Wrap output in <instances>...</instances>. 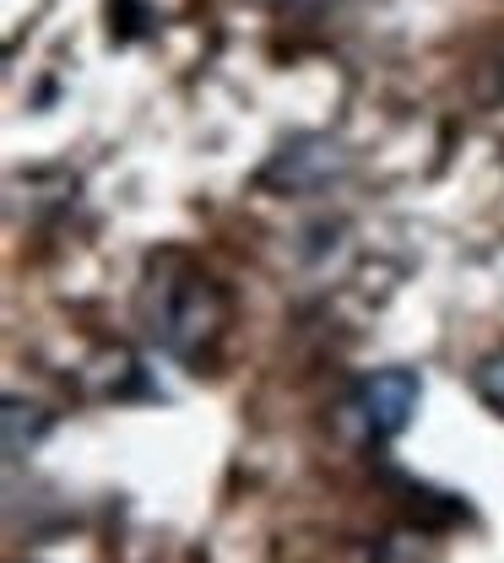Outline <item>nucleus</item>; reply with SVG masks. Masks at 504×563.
<instances>
[{"label":"nucleus","mask_w":504,"mask_h":563,"mask_svg":"<svg viewBox=\"0 0 504 563\" xmlns=\"http://www.w3.org/2000/svg\"><path fill=\"white\" fill-rule=\"evenodd\" d=\"M44 433H50V412H44V407H28V401H17V396L6 401V455H11V461H22Z\"/></svg>","instance_id":"3"},{"label":"nucleus","mask_w":504,"mask_h":563,"mask_svg":"<svg viewBox=\"0 0 504 563\" xmlns=\"http://www.w3.org/2000/svg\"><path fill=\"white\" fill-rule=\"evenodd\" d=\"M472 390H478V401H483L494 418H504V352H489V357L472 368Z\"/></svg>","instance_id":"4"},{"label":"nucleus","mask_w":504,"mask_h":563,"mask_svg":"<svg viewBox=\"0 0 504 563\" xmlns=\"http://www.w3.org/2000/svg\"><path fill=\"white\" fill-rule=\"evenodd\" d=\"M136 325L152 347L185 368H207L233 325V292L185 250H163L146 261L136 287Z\"/></svg>","instance_id":"1"},{"label":"nucleus","mask_w":504,"mask_h":563,"mask_svg":"<svg viewBox=\"0 0 504 563\" xmlns=\"http://www.w3.org/2000/svg\"><path fill=\"white\" fill-rule=\"evenodd\" d=\"M418 407H424V379L413 368H374L342 396L337 428L363 450H380L413 428Z\"/></svg>","instance_id":"2"}]
</instances>
